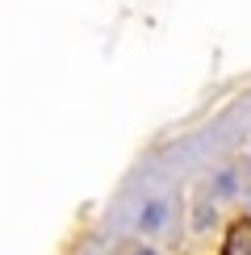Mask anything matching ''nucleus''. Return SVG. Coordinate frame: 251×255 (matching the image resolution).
Listing matches in <instances>:
<instances>
[{
  "mask_svg": "<svg viewBox=\"0 0 251 255\" xmlns=\"http://www.w3.org/2000/svg\"><path fill=\"white\" fill-rule=\"evenodd\" d=\"M226 255H251V226H235V230H230Z\"/></svg>",
  "mask_w": 251,
  "mask_h": 255,
  "instance_id": "1",
  "label": "nucleus"
},
{
  "mask_svg": "<svg viewBox=\"0 0 251 255\" xmlns=\"http://www.w3.org/2000/svg\"><path fill=\"white\" fill-rule=\"evenodd\" d=\"M138 255H151V251H138Z\"/></svg>",
  "mask_w": 251,
  "mask_h": 255,
  "instance_id": "2",
  "label": "nucleus"
}]
</instances>
